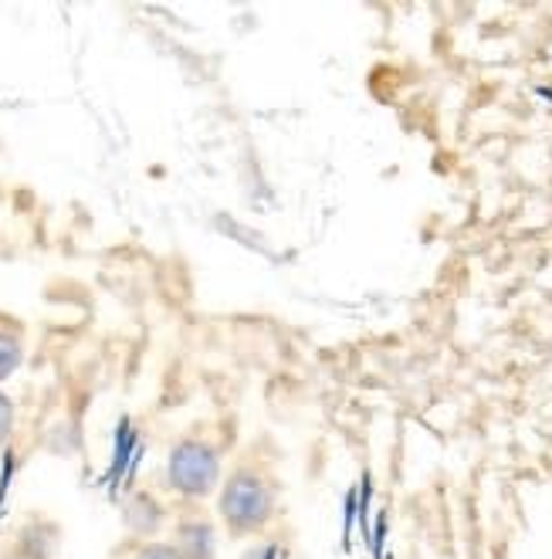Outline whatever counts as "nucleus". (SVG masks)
I'll return each mask as SVG.
<instances>
[{
	"label": "nucleus",
	"instance_id": "nucleus-2",
	"mask_svg": "<svg viewBox=\"0 0 552 559\" xmlns=\"http://www.w3.org/2000/svg\"><path fill=\"white\" fill-rule=\"evenodd\" d=\"M217 451L204 441H180L170 451V481L180 496L201 499L217 485Z\"/></svg>",
	"mask_w": 552,
	"mask_h": 559
},
{
	"label": "nucleus",
	"instance_id": "nucleus-5",
	"mask_svg": "<svg viewBox=\"0 0 552 559\" xmlns=\"http://www.w3.org/2000/svg\"><path fill=\"white\" fill-rule=\"evenodd\" d=\"M11 427H14V404H11V397L0 393V441H8Z\"/></svg>",
	"mask_w": 552,
	"mask_h": 559
},
{
	"label": "nucleus",
	"instance_id": "nucleus-4",
	"mask_svg": "<svg viewBox=\"0 0 552 559\" xmlns=\"http://www.w3.org/2000/svg\"><path fill=\"white\" fill-rule=\"evenodd\" d=\"M21 367V340L0 329V380H8Z\"/></svg>",
	"mask_w": 552,
	"mask_h": 559
},
{
	"label": "nucleus",
	"instance_id": "nucleus-1",
	"mask_svg": "<svg viewBox=\"0 0 552 559\" xmlns=\"http://www.w3.org/2000/svg\"><path fill=\"white\" fill-rule=\"evenodd\" d=\"M220 512H224V522L231 525V533H241V536L257 533L275 512V491L262 475L238 472L224 485Z\"/></svg>",
	"mask_w": 552,
	"mask_h": 559
},
{
	"label": "nucleus",
	"instance_id": "nucleus-3",
	"mask_svg": "<svg viewBox=\"0 0 552 559\" xmlns=\"http://www.w3.org/2000/svg\"><path fill=\"white\" fill-rule=\"evenodd\" d=\"M183 539V556L187 559H211L214 552V533L207 522H187L180 530Z\"/></svg>",
	"mask_w": 552,
	"mask_h": 559
},
{
	"label": "nucleus",
	"instance_id": "nucleus-6",
	"mask_svg": "<svg viewBox=\"0 0 552 559\" xmlns=\"http://www.w3.org/2000/svg\"><path fill=\"white\" fill-rule=\"evenodd\" d=\"M140 559H187V556L180 549H173V546H146L140 552Z\"/></svg>",
	"mask_w": 552,
	"mask_h": 559
}]
</instances>
